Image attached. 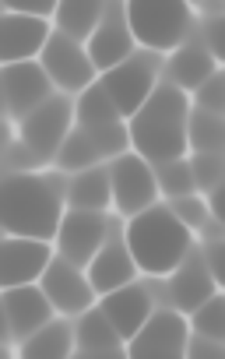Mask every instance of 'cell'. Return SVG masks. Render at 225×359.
<instances>
[{"label": "cell", "instance_id": "cell-1", "mask_svg": "<svg viewBox=\"0 0 225 359\" xmlns=\"http://www.w3.org/2000/svg\"><path fill=\"white\" fill-rule=\"evenodd\" d=\"M60 172H8L4 176V236L53 243L67 215Z\"/></svg>", "mask_w": 225, "mask_h": 359}, {"label": "cell", "instance_id": "cell-2", "mask_svg": "<svg viewBox=\"0 0 225 359\" xmlns=\"http://www.w3.org/2000/svg\"><path fill=\"white\" fill-rule=\"evenodd\" d=\"M186 116H190V99L169 81H158L148 102L127 120V137L134 155H141L148 165L186 158Z\"/></svg>", "mask_w": 225, "mask_h": 359}, {"label": "cell", "instance_id": "cell-3", "mask_svg": "<svg viewBox=\"0 0 225 359\" xmlns=\"http://www.w3.org/2000/svg\"><path fill=\"white\" fill-rule=\"evenodd\" d=\"M123 247L134 268L148 278H169L193 250V233L183 229L165 205H155L134 219H127Z\"/></svg>", "mask_w": 225, "mask_h": 359}, {"label": "cell", "instance_id": "cell-4", "mask_svg": "<svg viewBox=\"0 0 225 359\" xmlns=\"http://www.w3.org/2000/svg\"><path fill=\"white\" fill-rule=\"evenodd\" d=\"M123 18L134 43L144 53L158 57L183 46L193 11L183 0H130V4H123Z\"/></svg>", "mask_w": 225, "mask_h": 359}, {"label": "cell", "instance_id": "cell-5", "mask_svg": "<svg viewBox=\"0 0 225 359\" xmlns=\"http://www.w3.org/2000/svg\"><path fill=\"white\" fill-rule=\"evenodd\" d=\"M71 130H74L71 95H53L36 113H29L18 123V148H22V158H25V172H32L36 165L57 162V155H60Z\"/></svg>", "mask_w": 225, "mask_h": 359}, {"label": "cell", "instance_id": "cell-6", "mask_svg": "<svg viewBox=\"0 0 225 359\" xmlns=\"http://www.w3.org/2000/svg\"><path fill=\"white\" fill-rule=\"evenodd\" d=\"M99 85L106 88V95L113 99V106L120 113V120L127 123L148 102V95L158 88V57L141 50L127 64L113 67L109 74H99Z\"/></svg>", "mask_w": 225, "mask_h": 359}, {"label": "cell", "instance_id": "cell-7", "mask_svg": "<svg viewBox=\"0 0 225 359\" xmlns=\"http://www.w3.org/2000/svg\"><path fill=\"white\" fill-rule=\"evenodd\" d=\"M109 187H113V208L120 215H127V219H134V215H141V212L158 205L155 169L141 155H134V151L113 158V165H109Z\"/></svg>", "mask_w": 225, "mask_h": 359}, {"label": "cell", "instance_id": "cell-8", "mask_svg": "<svg viewBox=\"0 0 225 359\" xmlns=\"http://www.w3.org/2000/svg\"><path fill=\"white\" fill-rule=\"evenodd\" d=\"M39 64H43V71L50 74L53 88H60V95H81V92H88V88L99 81V71L92 67L88 50H85L81 43L60 36L57 29H53V36H50V43H46Z\"/></svg>", "mask_w": 225, "mask_h": 359}, {"label": "cell", "instance_id": "cell-9", "mask_svg": "<svg viewBox=\"0 0 225 359\" xmlns=\"http://www.w3.org/2000/svg\"><path fill=\"white\" fill-rule=\"evenodd\" d=\"M109 236H113V219L109 215L71 212L67 208V215L60 222V233H57V257H64L67 264L88 271V264L109 243Z\"/></svg>", "mask_w": 225, "mask_h": 359}, {"label": "cell", "instance_id": "cell-10", "mask_svg": "<svg viewBox=\"0 0 225 359\" xmlns=\"http://www.w3.org/2000/svg\"><path fill=\"white\" fill-rule=\"evenodd\" d=\"M186 341H190L186 317H179L169 306H158L151 320L127 341L123 355L127 359H186Z\"/></svg>", "mask_w": 225, "mask_h": 359}, {"label": "cell", "instance_id": "cell-11", "mask_svg": "<svg viewBox=\"0 0 225 359\" xmlns=\"http://www.w3.org/2000/svg\"><path fill=\"white\" fill-rule=\"evenodd\" d=\"M39 289L46 292L53 313H60L64 320H71V317H85V313L95 310V303H99V296H95L92 285H88V275H85L81 268L67 264L64 257H53V264L46 268Z\"/></svg>", "mask_w": 225, "mask_h": 359}, {"label": "cell", "instance_id": "cell-12", "mask_svg": "<svg viewBox=\"0 0 225 359\" xmlns=\"http://www.w3.org/2000/svg\"><path fill=\"white\" fill-rule=\"evenodd\" d=\"M53 247L39 243V240H18V236H4L0 247V282L8 289H29L39 285L46 268L53 264Z\"/></svg>", "mask_w": 225, "mask_h": 359}, {"label": "cell", "instance_id": "cell-13", "mask_svg": "<svg viewBox=\"0 0 225 359\" xmlns=\"http://www.w3.org/2000/svg\"><path fill=\"white\" fill-rule=\"evenodd\" d=\"M50 36H53V22L4 11V22H0V60H4V67L36 64L43 57Z\"/></svg>", "mask_w": 225, "mask_h": 359}, {"label": "cell", "instance_id": "cell-14", "mask_svg": "<svg viewBox=\"0 0 225 359\" xmlns=\"http://www.w3.org/2000/svg\"><path fill=\"white\" fill-rule=\"evenodd\" d=\"M95 306L102 310V317L109 320V327L116 331V338H120L123 345H127V341L151 320V313L158 310L155 292H151V285H144V282H134V285H127V289H120V292H109V296H102Z\"/></svg>", "mask_w": 225, "mask_h": 359}, {"label": "cell", "instance_id": "cell-15", "mask_svg": "<svg viewBox=\"0 0 225 359\" xmlns=\"http://www.w3.org/2000/svg\"><path fill=\"white\" fill-rule=\"evenodd\" d=\"M85 50H88V60L99 74H109L113 67L127 64L137 53V43H134L127 18H123V4H106V15H102V22Z\"/></svg>", "mask_w": 225, "mask_h": 359}, {"label": "cell", "instance_id": "cell-16", "mask_svg": "<svg viewBox=\"0 0 225 359\" xmlns=\"http://www.w3.org/2000/svg\"><path fill=\"white\" fill-rule=\"evenodd\" d=\"M4 102H8V113L22 123L29 113H36L43 102L53 99V81L50 74L43 71V64H11L4 67Z\"/></svg>", "mask_w": 225, "mask_h": 359}, {"label": "cell", "instance_id": "cell-17", "mask_svg": "<svg viewBox=\"0 0 225 359\" xmlns=\"http://www.w3.org/2000/svg\"><path fill=\"white\" fill-rule=\"evenodd\" d=\"M165 296H169V310H176L179 317L200 310L211 296H218V282L211 278V271H207L200 250H197V254L190 250V257L169 275Z\"/></svg>", "mask_w": 225, "mask_h": 359}, {"label": "cell", "instance_id": "cell-18", "mask_svg": "<svg viewBox=\"0 0 225 359\" xmlns=\"http://www.w3.org/2000/svg\"><path fill=\"white\" fill-rule=\"evenodd\" d=\"M4 320H8V338L15 345H22L32 334H39L46 324H53L57 317H53L46 292L39 285H29V289H8L4 292Z\"/></svg>", "mask_w": 225, "mask_h": 359}, {"label": "cell", "instance_id": "cell-19", "mask_svg": "<svg viewBox=\"0 0 225 359\" xmlns=\"http://www.w3.org/2000/svg\"><path fill=\"white\" fill-rule=\"evenodd\" d=\"M85 275H88V285H92V292H95L99 299L109 296V292H120V289L134 285L137 268H134V261H130V254H127V247H123V236H120V240L109 236V243L95 254V261L88 264Z\"/></svg>", "mask_w": 225, "mask_h": 359}, {"label": "cell", "instance_id": "cell-20", "mask_svg": "<svg viewBox=\"0 0 225 359\" xmlns=\"http://www.w3.org/2000/svg\"><path fill=\"white\" fill-rule=\"evenodd\" d=\"M214 74H218V60H214L204 46H197V43L179 46V50L169 57V64H165L169 85L179 88L183 95H186V92H197V88H200L207 78H214Z\"/></svg>", "mask_w": 225, "mask_h": 359}, {"label": "cell", "instance_id": "cell-21", "mask_svg": "<svg viewBox=\"0 0 225 359\" xmlns=\"http://www.w3.org/2000/svg\"><path fill=\"white\" fill-rule=\"evenodd\" d=\"M67 205L71 212H95L106 215V208L113 205V187H109V169H88L67 180Z\"/></svg>", "mask_w": 225, "mask_h": 359}, {"label": "cell", "instance_id": "cell-22", "mask_svg": "<svg viewBox=\"0 0 225 359\" xmlns=\"http://www.w3.org/2000/svg\"><path fill=\"white\" fill-rule=\"evenodd\" d=\"M102 15H106V4H99V0H64V4L57 8V15H53V25H57L60 36L88 46V39L95 36V29L102 22Z\"/></svg>", "mask_w": 225, "mask_h": 359}, {"label": "cell", "instance_id": "cell-23", "mask_svg": "<svg viewBox=\"0 0 225 359\" xmlns=\"http://www.w3.org/2000/svg\"><path fill=\"white\" fill-rule=\"evenodd\" d=\"M74 352H78L74 324L64 320V317L46 324L39 334H32L29 341L18 345V359H71Z\"/></svg>", "mask_w": 225, "mask_h": 359}, {"label": "cell", "instance_id": "cell-24", "mask_svg": "<svg viewBox=\"0 0 225 359\" xmlns=\"http://www.w3.org/2000/svg\"><path fill=\"white\" fill-rule=\"evenodd\" d=\"M99 162H102V151H99L95 137L74 123V130L67 134V141H64V148H60V155H57V162H53L57 172H64V176H78V172L95 169Z\"/></svg>", "mask_w": 225, "mask_h": 359}, {"label": "cell", "instance_id": "cell-25", "mask_svg": "<svg viewBox=\"0 0 225 359\" xmlns=\"http://www.w3.org/2000/svg\"><path fill=\"white\" fill-rule=\"evenodd\" d=\"M74 123L85 127V130H102V127H116L123 120H120L113 99L106 95V88L95 81L88 92L78 95V102H74Z\"/></svg>", "mask_w": 225, "mask_h": 359}, {"label": "cell", "instance_id": "cell-26", "mask_svg": "<svg viewBox=\"0 0 225 359\" xmlns=\"http://www.w3.org/2000/svg\"><path fill=\"white\" fill-rule=\"evenodd\" d=\"M74 341L81 352H116L123 348V341L116 338V331L109 327V320L102 317V310H88L85 317H78L74 324Z\"/></svg>", "mask_w": 225, "mask_h": 359}, {"label": "cell", "instance_id": "cell-27", "mask_svg": "<svg viewBox=\"0 0 225 359\" xmlns=\"http://www.w3.org/2000/svg\"><path fill=\"white\" fill-rule=\"evenodd\" d=\"M218 148H221V116L190 109V116H186V151L218 155Z\"/></svg>", "mask_w": 225, "mask_h": 359}, {"label": "cell", "instance_id": "cell-28", "mask_svg": "<svg viewBox=\"0 0 225 359\" xmlns=\"http://www.w3.org/2000/svg\"><path fill=\"white\" fill-rule=\"evenodd\" d=\"M151 169H155L158 194H165L172 201L193 194V176H190V162L186 158H176V162H165V165H151Z\"/></svg>", "mask_w": 225, "mask_h": 359}, {"label": "cell", "instance_id": "cell-29", "mask_svg": "<svg viewBox=\"0 0 225 359\" xmlns=\"http://www.w3.org/2000/svg\"><path fill=\"white\" fill-rule=\"evenodd\" d=\"M186 327H193V338L221 345V338H225V303H221V296H211L200 310H193Z\"/></svg>", "mask_w": 225, "mask_h": 359}, {"label": "cell", "instance_id": "cell-30", "mask_svg": "<svg viewBox=\"0 0 225 359\" xmlns=\"http://www.w3.org/2000/svg\"><path fill=\"white\" fill-rule=\"evenodd\" d=\"M165 208H169V212H172V219H176L183 229H190V233H193V229L200 233L204 226H211V222H214V219H211V212H207V201H204L200 194H190V198H179V201H169Z\"/></svg>", "mask_w": 225, "mask_h": 359}, {"label": "cell", "instance_id": "cell-31", "mask_svg": "<svg viewBox=\"0 0 225 359\" xmlns=\"http://www.w3.org/2000/svg\"><path fill=\"white\" fill-rule=\"evenodd\" d=\"M190 176H193V194H218V180H221V158L218 155H190Z\"/></svg>", "mask_w": 225, "mask_h": 359}, {"label": "cell", "instance_id": "cell-32", "mask_svg": "<svg viewBox=\"0 0 225 359\" xmlns=\"http://www.w3.org/2000/svg\"><path fill=\"white\" fill-rule=\"evenodd\" d=\"M221 74H214V78H207L197 92H193V109H200V113H211V116H221V109H225V99H221Z\"/></svg>", "mask_w": 225, "mask_h": 359}, {"label": "cell", "instance_id": "cell-33", "mask_svg": "<svg viewBox=\"0 0 225 359\" xmlns=\"http://www.w3.org/2000/svg\"><path fill=\"white\" fill-rule=\"evenodd\" d=\"M186 359H221V345L204 341V338H190L186 341Z\"/></svg>", "mask_w": 225, "mask_h": 359}, {"label": "cell", "instance_id": "cell-34", "mask_svg": "<svg viewBox=\"0 0 225 359\" xmlns=\"http://www.w3.org/2000/svg\"><path fill=\"white\" fill-rule=\"evenodd\" d=\"M204 32H207V53L218 60L221 57V22H207Z\"/></svg>", "mask_w": 225, "mask_h": 359}, {"label": "cell", "instance_id": "cell-35", "mask_svg": "<svg viewBox=\"0 0 225 359\" xmlns=\"http://www.w3.org/2000/svg\"><path fill=\"white\" fill-rule=\"evenodd\" d=\"M71 359H127V355H123V348H116V352H81L78 348Z\"/></svg>", "mask_w": 225, "mask_h": 359}]
</instances>
